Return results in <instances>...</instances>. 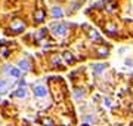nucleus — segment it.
Segmentation results:
<instances>
[{
    "label": "nucleus",
    "instance_id": "6",
    "mask_svg": "<svg viewBox=\"0 0 133 126\" xmlns=\"http://www.w3.org/2000/svg\"><path fill=\"white\" fill-rule=\"evenodd\" d=\"M6 87H8V83H6V80H3V79H0V93H3L6 91Z\"/></svg>",
    "mask_w": 133,
    "mask_h": 126
},
{
    "label": "nucleus",
    "instance_id": "7",
    "mask_svg": "<svg viewBox=\"0 0 133 126\" xmlns=\"http://www.w3.org/2000/svg\"><path fill=\"white\" fill-rule=\"evenodd\" d=\"M15 95H16V97H25V95H27V91H25L24 87H19L18 91L15 92Z\"/></svg>",
    "mask_w": 133,
    "mask_h": 126
},
{
    "label": "nucleus",
    "instance_id": "2",
    "mask_svg": "<svg viewBox=\"0 0 133 126\" xmlns=\"http://www.w3.org/2000/svg\"><path fill=\"white\" fill-rule=\"evenodd\" d=\"M34 93H36L37 97H44V95H46V89H44V86H37L34 89Z\"/></svg>",
    "mask_w": 133,
    "mask_h": 126
},
{
    "label": "nucleus",
    "instance_id": "5",
    "mask_svg": "<svg viewBox=\"0 0 133 126\" xmlns=\"http://www.w3.org/2000/svg\"><path fill=\"white\" fill-rule=\"evenodd\" d=\"M19 68H22V70H30V62L27 61V59L19 61Z\"/></svg>",
    "mask_w": 133,
    "mask_h": 126
},
{
    "label": "nucleus",
    "instance_id": "13",
    "mask_svg": "<svg viewBox=\"0 0 133 126\" xmlns=\"http://www.w3.org/2000/svg\"><path fill=\"white\" fill-rule=\"evenodd\" d=\"M43 18V12H37V21H40Z\"/></svg>",
    "mask_w": 133,
    "mask_h": 126
},
{
    "label": "nucleus",
    "instance_id": "16",
    "mask_svg": "<svg viewBox=\"0 0 133 126\" xmlns=\"http://www.w3.org/2000/svg\"><path fill=\"white\" fill-rule=\"evenodd\" d=\"M132 110H133V105H132Z\"/></svg>",
    "mask_w": 133,
    "mask_h": 126
},
{
    "label": "nucleus",
    "instance_id": "12",
    "mask_svg": "<svg viewBox=\"0 0 133 126\" xmlns=\"http://www.w3.org/2000/svg\"><path fill=\"white\" fill-rule=\"evenodd\" d=\"M108 31L109 33H114L115 30H114V25H108Z\"/></svg>",
    "mask_w": 133,
    "mask_h": 126
},
{
    "label": "nucleus",
    "instance_id": "3",
    "mask_svg": "<svg viewBox=\"0 0 133 126\" xmlns=\"http://www.w3.org/2000/svg\"><path fill=\"white\" fill-rule=\"evenodd\" d=\"M52 15L55 16V18H61V16H62L61 8H59V6H53V8H52Z\"/></svg>",
    "mask_w": 133,
    "mask_h": 126
},
{
    "label": "nucleus",
    "instance_id": "14",
    "mask_svg": "<svg viewBox=\"0 0 133 126\" xmlns=\"http://www.w3.org/2000/svg\"><path fill=\"white\" fill-rule=\"evenodd\" d=\"M65 58H66V59H70V61H72V56L70 55V53H65Z\"/></svg>",
    "mask_w": 133,
    "mask_h": 126
},
{
    "label": "nucleus",
    "instance_id": "10",
    "mask_svg": "<svg viewBox=\"0 0 133 126\" xmlns=\"http://www.w3.org/2000/svg\"><path fill=\"white\" fill-rule=\"evenodd\" d=\"M10 74H12L14 77H18V76H19V70H16V68H12V70H10Z\"/></svg>",
    "mask_w": 133,
    "mask_h": 126
},
{
    "label": "nucleus",
    "instance_id": "9",
    "mask_svg": "<svg viewBox=\"0 0 133 126\" xmlns=\"http://www.w3.org/2000/svg\"><path fill=\"white\" fill-rule=\"evenodd\" d=\"M90 37H92V39H96V40H99V34L96 33L95 30H92V31H90Z\"/></svg>",
    "mask_w": 133,
    "mask_h": 126
},
{
    "label": "nucleus",
    "instance_id": "15",
    "mask_svg": "<svg viewBox=\"0 0 133 126\" xmlns=\"http://www.w3.org/2000/svg\"><path fill=\"white\" fill-rule=\"evenodd\" d=\"M76 97H77V98H78V97H83V92H78V91H77V92H76Z\"/></svg>",
    "mask_w": 133,
    "mask_h": 126
},
{
    "label": "nucleus",
    "instance_id": "11",
    "mask_svg": "<svg viewBox=\"0 0 133 126\" xmlns=\"http://www.w3.org/2000/svg\"><path fill=\"white\" fill-rule=\"evenodd\" d=\"M99 55H108V49H99Z\"/></svg>",
    "mask_w": 133,
    "mask_h": 126
},
{
    "label": "nucleus",
    "instance_id": "1",
    "mask_svg": "<svg viewBox=\"0 0 133 126\" xmlns=\"http://www.w3.org/2000/svg\"><path fill=\"white\" fill-rule=\"evenodd\" d=\"M52 28H53V33L56 34V36H64V34L66 33V25L65 24H53Z\"/></svg>",
    "mask_w": 133,
    "mask_h": 126
},
{
    "label": "nucleus",
    "instance_id": "8",
    "mask_svg": "<svg viewBox=\"0 0 133 126\" xmlns=\"http://www.w3.org/2000/svg\"><path fill=\"white\" fill-rule=\"evenodd\" d=\"M12 27H14V28H24V24L16 21V22H14V24H12Z\"/></svg>",
    "mask_w": 133,
    "mask_h": 126
},
{
    "label": "nucleus",
    "instance_id": "4",
    "mask_svg": "<svg viewBox=\"0 0 133 126\" xmlns=\"http://www.w3.org/2000/svg\"><path fill=\"white\" fill-rule=\"evenodd\" d=\"M105 68H107V64H95V65H93L95 73H101V71H104Z\"/></svg>",
    "mask_w": 133,
    "mask_h": 126
}]
</instances>
